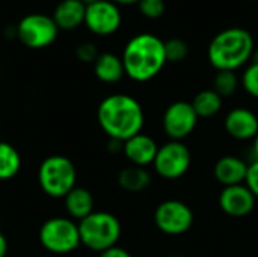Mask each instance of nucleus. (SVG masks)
I'll return each mask as SVG.
<instances>
[{
    "label": "nucleus",
    "mask_w": 258,
    "mask_h": 257,
    "mask_svg": "<svg viewBox=\"0 0 258 257\" xmlns=\"http://www.w3.org/2000/svg\"><path fill=\"white\" fill-rule=\"evenodd\" d=\"M85 14L86 5L80 0H60L51 17L59 30H74L85 24Z\"/></svg>",
    "instance_id": "nucleus-16"
},
{
    "label": "nucleus",
    "mask_w": 258,
    "mask_h": 257,
    "mask_svg": "<svg viewBox=\"0 0 258 257\" xmlns=\"http://www.w3.org/2000/svg\"><path fill=\"white\" fill-rule=\"evenodd\" d=\"M94 73L95 77L103 83H116L125 76L121 56L110 52L98 55L94 62Z\"/></svg>",
    "instance_id": "nucleus-17"
},
{
    "label": "nucleus",
    "mask_w": 258,
    "mask_h": 257,
    "mask_svg": "<svg viewBox=\"0 0 258 257\" xmlns=\"http://www.w3.org/2000/svg\"><path fill=\"white\" fill-rule=\"evenodd\" d=\"M97 120L109 139L125 142L142 132L144 111L141 103L127 94H112L101 100L97 109Z\"/></svg>",
    "instance_id": "nucleus-1"
},
{
    "label": "nucleus",
    "mask_w": 258,
    "mask_h": 257,
    "mask_svg": "<svg viewBox=\"0 0 258 257\" xmlns=\"http://www.w3.org/2000/svg\"><path fill=\"white\" fill-rule=\"evenodd\" d=\"M245 185L249 188V191L254 194V197L258 200V159L249 164Z\"/></svg>",
    "instance_id": "nucleus-27"
},
{
    "label": "nucleus",
    "mask_w": 258,
    "mask_h": 257,
    "mask_svg": "<svg viewBox=\"0 0 258 257\" xmlns=\"http://www.w3.org/2000/svg\"><path fill=\"white\" fill-rule=\"evenodd\" d=\"M162 124L171 141H183L195 130L198 124V115L192 103L180 100L166 108Z\"/></svg>",
    "instance_id": "nucleus-11"
},
{
    "label": "nucleus",
    "mask_w": 258,
    "mask_h": 257,
    "mask_svg": "<svg viewBox=\"0 0 258 257\" xmlns=\"http://www.w3.org/2000/svg\"><path fill=\"white\" fill-rule=\"evenodd\" d=\"M63 204L71 220L82 221L83 218H86L94 212V197L85 188L76 186L71 192L65 195Z\"/></svg>",
    "instance_id": "nucleus-18"
},
{
    "label": "nucleus",
    "mask_w": 258,
    "mask_h": 257,
    "mask_svg": "<svg viewBox=\"0 0 258 257\" xmlns=\"http://www.w3.org/2000/svg\"><path fill=\"white\" fill-rule=\"evenodd\" d=\"M118 185L128 192H141L151 185V176L147 168L130 165L119 171Z\"/></svg>",
    "instance_id": "nucleus-19"
},
{
    "label": "nucleus",
    "mask_w": 258,
    "mask_h": 257,
    "mask_svg": "<svg viewBox=\"0 0 258 257\" xmlns=\"http://www.w3.org/2000/svg\"><path fill=\"white\" fill-rule=\"evenodd\" d=\"M222 100L224 98L215 89H204L194 97L192 106L198 118H212L221 112Z\"/></svg>",
    "instance_id": "nucleus-20"
},
{
    "label": "nucleus",
    "mask_w": 258,
    "mask_h": 257,
    "mask_svg": "<svg viewBox=\"0 0 258 257\" xmlns=\"http://www.w3.org/2000/svg\"><path fill=\"white\" fill-rule=\"evenodd\" d=\"M121 59L127 77L139 83L148 82L166 65L165 41L148 32L135 35L125 44Z\"/></svg>",
    "instance_id": "nucleus-2"
},
{
    "label": "nucleus",
    "mask_w": 258,
    "mask_h": 257,
    "mask_svg": "<svg viewBox=\"0 0 258 257\" xmlns=\"http://www.w3.org/2000/svg\"><path fill=\"white\" fill-rule=\"evenodd\" d=\"M154 223L162 233L180 236L187 233L194 226V212L180 200H166L156 208Z\"/></svg>",
    "instance_id": "nucleus-9"
},
{
    "label": "nucleus",
    "mask_w": 258,
    "mask_h": 257,
    "mask_svg": "<svg viewBox=\"0 0 258 257\" xmlns=\"http://www.w3.org/2000/svg\"><path fill=\"white\" fill-rule=\"evenodd\" d=\"M39 242L51 254H68L82 245L79 223L65 217L47 220L39 229Z\"/></svg>",
    "instance_id": "nucleus-6"
},
{
    "label": "nucleus",
    "mask_w": 258,
    "mask_h": 257,
    "mask_svg": "<svg viewBox=\"0 0 258 257\" xmlns=\"http://www.w3.org/2000/svg\"><path fill=\"white\" fill-rule=\"evenodd\" d=\"M254 50V38L246 29L230 27L210 41L207 58L216 71H236L252 59Z\"/></svg>",
    "instance_id": "nucleus-3"
},
{
    "label": "nucleus",
    "mask_w": 258,
    "mask_h": 257,
    "mask_svg": "<svg viewBox=\"0 0 258 257\" xmlns=\"http://www.w3.org/2000/svg\"><path fill=\"white\" fill-rule=\"evenodd\" d=\"M77 171L71 159L54 155L45 158L38 170V183L42 192L51 198H65L76 188Z\"/></svg>",
    "instance_id": "nucleus-5"
},
{
    "label": "nucleus",
    "mask_w": 258,
    "mask_h": 257,
    "mask_svg": "<svg viewBox=\"0 0 258 257\" xmlns=\"http://www.w3.org/2000/svg\"><path fill=\"white\" fill-rule=\"evenodd\" d=\"M157 151H159V145L156 144V141L150 135H145L142 132L127 139L122 148V153L128 159V162L132 165L142 167V168L153 165Z\"/></svg>",
    "instance_id": "nucleus-14"
},
{
    "label": "nucleus",
    "mask_w": 258,
    "mask_h": 257,
    "mask_svg": "<svg viewBox=\"0 0 258 257\" xmlns=\"http://www.w3.org/2000/svg\"><path fill=\"white\" fill-rule=\"evenodd\" d=\"M98 48L92 44V42H82L77 48H76V56L79 61L82 62H95V59L98 58Z\"/></svg>",
    "instance_id": "nucleus-26"
},
{
    "label": "nucleus",
    "mask_w": 258,
    "mask_h": 257,
    "mask_svg": "<svg viewBox=\"0 0 258 257\" xmlns=\"http://www.w3.org/2000/svg\"><path fill=\"white\" fill-rule=\"evenodd\" d=\"M80 2L85 3V5L88 6V5H92V3H95V2H98V0H80Z\"/></svg>",
    "instance_id": "nucleus-34"
},
{
    "label": "nucleus",
    "mask_w": 258,
    "mask_h": 257,
    "mask_svg": "<svg viewBox=\"0 0 258 257\" xmlns=\"http://www.w3.org/2000/svg\"><path fill=\"white\" fill-rule=\"evenodd\" d=\"M21 170V156L9 142L0 141V180L14 179Z\"/></svg>",
    "instance_id": "nucleus-21"
},
{
    "label": "nucleus",
    "mask_w": 258,
    "mask_h": 257,
    "mask_svg": "<svg viewBox=\"0 0 258 257\" xmlns=\"http://www.w3.org/2000/svg\"><path fill=\"white\" fill-rule=\"evenodd\" d=\"M248 164L237 156H224L215 164V179L225 188L234 185H243L248 174Z\"/></svg>",
    "instance_id": "nucleus-15"
},
{
    "label": "nucleus",
    "mask_w": 258,
    "mask_h": 257,
    "mask_svg": "<svg viewBox=\"0 0 258 257\" xmlns=\"http://www.w3.org/2000/svg\"><path fill=\"white\" fill-rule=\"evenodd\" d=\"M252 141H254V144H252V151H254L255 159H258V133H257V136H255Z\"/></svg>",
    "instance_id": "nucleus-32"
},
{
    "label": "nucleus",
    "mask_w": 258,
    "mask_h": 257,
    "mask_svg": "<svg viewBox=\"0 0 258 257\" xmlns=\"http://www.w3.org/2000/svg\"><path fill=\"white\" fill-rule=\"evenodd\" d=\"M138 8L145 18L157 20L165 14L166 5L165 0H141L138 3Z\"/></svg>",
    "instance_id": "nucleus-25"
},
{
    "label": "nucleus",
    "mask_w": 258,
    "mask_h": 257,
    "mask_svg": "<svg viewBox=\"0 0 258 257\" xmlns=\"http://www.w3.org/2000/svg\"><path fill=\"white\" fill-rule=\"evenodd\" d=\"M113 3H116L118 6L122 5V6H130V5H138L141 0H112Z\"/></svg>",
    "instance_id": "nucleus-31"
},
{
    "label": "nucleus",
    "mask_w": 258,
    "mask_h": 257,
    "mask_svg": "<svg viewBox=\"0 0 258 257\" xmlns=\"http://www.w3.org/2000/svg\"><path fill=\"white\" fill-rule=\"evenodd\" d=\"M224 126L231 138L249 141L257 136L258 117L248 108H234L227 114Z\"/></svg>",
    "instance_id": "nucleus-13"
},
{
    "label": "nucleus",
    "mask_w": 258,
    "mask_h": 257,
    "mask_svg": "<svg viewBox=\"0 0 258 257\" xmlns=\"http://www.w3.org/2000/svg\"><path fill=\"white\" fill-rule=\"evenodd\" d=\"M107 148L112 153H119L124 148V142L122 141H118V139H109V147Z\"/></svg>",
    "instance_id": "nucleus-29"
},
{
    "label": "nucleus",
    "mask_w": 258,
    "mask_h": 257,
    "mask_svg": "<svg viewBox=\"0 0 258 257\" xmlns=\"http://www.w3.org/2000/svg\"><path fill=\"white\" fill-rule=\"evenodd\" d=\"M165 55L166 62H181L189 55V45L180 38H171L165 41Z\"/></svg>",
    "instance_id": "nucleus-23"
},
{
    "label": "nucleus",
    "mask_w": 258,
    "mask_h": 257,
    "mask_svg": "<svg viewBox=\"0 0 258 257\" xmlns=\"http://www.w3.org/2000/svg\"><path fill=\"white\" fill-rule=\"evenodd\" d=\"M240 83L243 86V89L254 98H258V64L255 62H251L242 77H240Z\"/></svg>",
    "instance_id": "nucleus-24"
},
{
    "label": "nucleus",
    "mask_w": 258,
    "mask_h": 257,
    "mask_svg": "<svg viewBox=\"0 0 258 257\" xmlns=\"http://www.w3.org/2000/svg\"><path fill=\"white\" fill-rule=\"evenodd\" d=\"M15 35L23 45L39 50L51 45L56 41L59 35V27L56 26L53 17L36 12L24 15L18 21L15 27Z\"/></svg>",
    "instance_id": "nucleus-7"
},
{
    "label": "nucleus",
    "mask_w": 258,
    "mask_h": 257,
    "mask_svg": "<svg viewBox=\"0 0 258 257\" xmlns=\"http://www.w3.org/2000/svg\"><path fill=\"white\" fill-rule=\"evenodd\" d=\"M219 208L224 214L234 218H243L249 215L257 203V198L246 185L225 186L219 194Z\"/></svg>",
    "instance_id": "nucleus-12"
},
{
    "label": "nucleus",
    "mask_w": 258,
    "mask_h": 257,
    "mask_svg": "<svg viewBox=\"0 0 258 257\" xmlns=\"http://www.w3.org/2000/svg\"><path fill=\"white\" fill-rule=\"evenodd\" d=\"M79 233L82 245L86 248L103 253L116 245L121 236L119 220L109 212H92L79 221Z\"/></svg>",
    "instance_id": "nucleus-4"
},
{
    "label": "nucleus",
    "mask_w": 258,
    "mask_h": 257,
    "mask_svg": "<svg viewBox=\"0 0 258 257\" xmlns=\"http://www.w3.org/2000/svg\"><path fill=\"white\" fill-rule=\"evenodd\" d=\"M190 162L192 155L183 141H169L159 147L153 167L160 177L166 180H175L187 173Z\"/></svg>",
    "instance_id": "nucleus-8"
},
{
    "label": "nucleus",
    "mask_w": 258,
    "mask_h": 257,
    "mask_svg": "<svg viewBox=\"0 0 258 257\" xmlns=\"http://www.w3.org/2000/svg\"><path fill=\"white\" fill-rule=\"evenodd\" d=\"M122 24V14L112 0H98L86 6L85 26L97 36H109L118 32Z\"/></svg>",
    "instance_id": "nucleus-10"
},
{
    "label": "nucleus",
    "mask_w": 258,
    "mask_h": 257,
    "mask_svg": "<svg viewBox=\"0 0 258 257\" xmlns=\"http://www.w3.org/2000/svg\"><path fill=\"white\" fill-rule=\"evenodd\" d=\"M239 77L236 71H218L213 80V89L224 98L231 97L239 88Z\"/></svg>",
    "instance_id": "nucleus-22"
},
{
    "label": "nucleus",
    "mask_w": 258,
    "mask_h": 257,
    "mask_svg": "<svg viewBox=\"0 0 258 257\" xmlns=\"http://www.w3.org/2000/svg\"><path fill=\"white\" fill-rule=\"evenodd\" d=\"M98 257H132V254H130L127 250H124V248L115 245V247H112V248H109V250L100 253V256Z\"/></svg>",
    "instance_id": "nucleus-28"
},
{
    "label": "nucleus",
    "mask_w": 258,
    "mask_h": 257,
    "mask_svg": "<svg viewBox=\"0 0 258 257\" xmlns=\"http://www.w3.org/2000/svg\"><path fill=\"white\" fill-rule=\"evenodd\" d=\"M168 257H181V256H168Z\"/></svg>",
    "instance_id": "nucleus-35"
},
{
    "label": "nucleus",
    "mask_w": 258,
    "mask_h": 257,
    "mask_svg": "<svg viewBox=\"0 0 258 257\" xmlns=\"http://www.w3.org/2000/svg\"><path fill=\"white\" fill-rule=\"evenodd\" d=\"M252 62H255V64H258V48H255L254 50V53H252V59H251Z\"/></svg>",
    "instance_id": "nucleus-33"
},
{
    "label": "nucleus",
    "mask_w": 258,
    "mask_h": 257,
    "mask_svg": "<svg viewBox=\"0 0 258 257\" xmlns=\"http://www.w3.org/2000/svg\"><path fill=\"white\" fill-rule=\"evenodd\" d=\"M8 253V241L3 233H0V257H6Z\"/></svg>",
    "instance_id": "nucleus-30"
}]
</instances>
